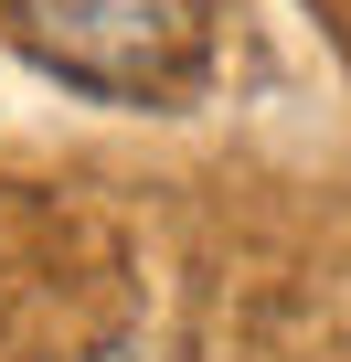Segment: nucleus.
Returning a JSON list of instances; mask_svg holds the SVG:
<instances>
[{
	"instance_id": "nucleus-1",
	"label": "nucleus",
	"mask_w": 351,
	"mask_h": 362,
	"mask_svg": "<svg viewBox=\"0 0 351 362\" xmlns=\"http://www.w3.org/2000/svg\"><path fill=\"white\" fill-rule=\"evenodd\" d=\"M22 43L96 96H160L203 64V0H22Z\"/></svg>"
}]
</instances>
